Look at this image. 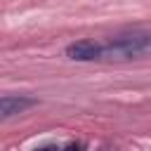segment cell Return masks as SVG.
<instances>
[{
    "mask_svg": "<svg viewBox=\"0 0 151 151\" xmlns=\"http://www.w3.org/2000/svg\"><path fill=\"white\" fill-rule=\"evenodd\" d=\"M151 54V31H125L113 35L104 45V57L106 59H139Z\"/></svg>",
    "mask_w": 151,
    "mask_h": 151,
    "instance_id": "cell-1",
    "label": "cell"
},
{
    "mask_svg": "<svg viewBox=\"0 0 151 151\" xmlns=\"http://www.w3.org/2000/svg\"><path fill=\"white\" fill-rule=\"evenodd\" d=\"M66 57L73 61H97L104 59V45L94 40H76L66 47Z\"/></svg>",
    "mask_w": 151,
    "mask_h": 151,
    "instance_id": "cell-2",
    "label": "cell"
},
{
    "mask_svg": "<svg viewBox=\"0 0 151 151\" xmlns=\"http://www.w3.org/2000/svg\"><path fill=\"white\" fill-rule=\"evenodd\" d=\"M35 101L28 97H14V94H5L0 99V116L2 118H12L14 113H21L26 109H31Z\"/></svg>",
    "mask_w": 151,
    "mask_h": 151,
    "instance_id": "cell-3",
    "label": "cell"
},
{
    "mask_svg": "<svg viewBox=\"0 0 151 151\" xmlns=\"http://www.w3.org/2000/svg\"><path fill=\"white\" fill-rule=\"evenodd\" d=\"M61 151H83V144L80 142H71L66 149H61Z\"/></svg>",
    "mask_w": 151,
    "mask_h": 151,
    "instance_id": "cell-4",
    "label": "cell"
},
{
    "mask_svg": "<svg viewBox=\"0 0 151 151\" xmlns=\"http://www.w3.org/2000/svg\"><path fill=\"white\" fill-rule=\"evenodd\" d=\"M35 151H61L57 144H45V146H40V149H35Z\"/></svg>",
    "mask_w": 151,
    "mask_h": 151,
    "instance_id": "cell-5",
    "label": "cell"
}]
</instances>
